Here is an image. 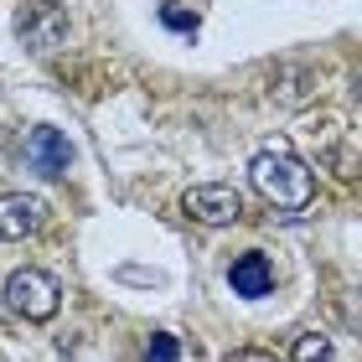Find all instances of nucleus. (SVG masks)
<instances>
[{
    "mask_svg": "<svg viewBox=\"0 0 362 362\" xmlns=\"http://www.w3.org/2000/svg\"><path fill=\"white\" fill-rule=\"evenodd\" d=\"M249 181L279 212H305L310 197H316V176H310V166L295 156L290 140H264L259 145L254 160H249Z\"/></svg>",
    "mask_w": 362,
    "mask_h": 362,
    "instance_id": "1",
    "label": "nucleus"
},
{
    "mask_svg": "<svg viewBox=\"0 0 362 362\" xmlns=\"http://www.w3.org/2000/svg\"><path fill=\"white\" fill-rule=\"evenodd\" d=\"M6 305L16 310L21 321H52L57 310H62V285H57V274H47V269H16L6 279Z\"/></svg>",
    "mask_w": 362,
    "mask_h": 362,
    "instance_id": "2",
    "label": "nucleus"
},
{
    "mask_svg": "<svg viewBox=\"0 0 362 362\" xmlns=\"http://www.w3.org/2000/svg\"><path fill=\"white\" fill-rule=\"evenodd\" d=\"M16 37L37 57L57 52V47L68 42V11H62L57 0H21V6H16Z\"/></svg>",
    "mask_w": 362,
    "mask_h": 362,
    "instance_id": "3",
    "label": "nucleus"
},
{
    "mask_svg": "<svg viewBox=\"0 0 362 362\" xmlns=\"http://www.w3.org/2000/svg\"><path fill=\"white\" fill-rule=\"evenodd\" d=\"M305 135H310V145H316V160L337 181H357L362 176V145L347 140V124L341 119H321V124H310Z\"/></svg>",
    "mask_w": 362,
    "mask_h": 362,
    "instance_id": "4",
    "label": "nucleus"
},
{
    "mask_svg": "<svg viewBox=\"0 0 362 362\" xmlns=\"http://www.w3.org/2000/svg\"><path fill=\"white\" fill-rule=\"evenodd\" d=\"M181 212H187L192 223H202V228H228V223L243 218V197H238V187H228V181H202V187H192L181 197Z\"/></svg>",
    "mask_w": 362,
    "mask_h": 362,
    "instance_id": "5",
    "label": "nucleus"
},
{
    "mask_svg": "<svg viewBox=\"0 0 362 362\" xmlns=\"http://www.w3.org/2000/svg\"><path fill=\"white\" fill-rule=\"evenodd\" d=\"M47 223V202L31 192H0V243H16Z\"/></svg>",
    "mask_w": 362,
    "mask_h": 362,
    "instance_id": "6",
    "label": "nucleus"
},
{
    "mask_svg": "<svg viewBox=\"0 0 362 362\" xmlns=\"http://www.w3.org/2000/svg\"><path fill=\"white\" fill-rule=\"evenodd\" d=\"M26 166L31 171H42V176H68V166H73V145H68V135L62 129H31L26 135Z\"/></svg>",
    "mask_w": 362,
    "mask_h": 362,
    "instance_id": "7",
    "label": "nucleus"
},
{
    "mask_svg": "<svg viewBox=\"0 0 362 362\" xmlns=\"http://www.w3.org/2000/svg\"><path fill=\"white\" fill-rule=\"evenodd\" d=\"M228 285H233V295H243V300H264L274 290V264L259 249H249V254H238L233 264H228Z\"/></svg>",
    "mask_w": 362,
    "mask_h": 362,
    "instance_id": "8",
    "label": "nucleus"
},
{
    "mask_svg": "<svg viewBox=\"0 0 362 362\" xmlns=\"http://www.w3.org/2000/svg\"><path fill=\"white\" fill-rule=\"evenodd\" d=\"M290 362H337V347H332V337H321V332H300L295 347H290Z\"/></svg>",
    "mask_w": 362,
    "mask_h": 362,
    "instance_id": "9",
    "label": "nucleus"
},
{
    "mask_svg": "<svg viewBox=\"0 0 362 362\" xmlns=\"http://www.w3.org/2000/svg\"><path fill=\"white\" fill-rule=\"evenodd\" d=\"M176 357H181V341L171 332H156L151 347H145V362H176Z\"/></svg>",
    "mask_w": 362,
    "mask_h": 362,
    "instance_id": "10",
    "label": "nucleus"
},
{
    "mask_svg": "<svg viewBox=\"0 0 362 362\" xmlns=\"http://www.w3.org/2000/svg\"><path fill=\"white\" fill-rule=\"evenodd\" d=\"M223 362H285V357H274V352H264V347H233Z\"/></svg>",
    "mask_w": 362,
    "mask_h": 362,
    "instance_id": "11",
    "label": "nucleus"
},
{
    "mask_svg": "<svg viewBox=\"0 0 362 362\" xmlns=\"http://www.w3.org/2000/svg\"><path fill=\"white\" fill-rule=\"evenodd\" d=\"M160 21H166L171 31H197V16H187V11H176V6H166V11H160Z\"/></svg>",
    "mask_w": 362,
    "mask_h": 362,
    "instance_id": "12",
    "label": "nucleus"
},
{
    "mask_svg": "<svg viewBox=\"0 0 362 362\" xmlns=\"http://www.w3.org/2000/svg\"><path fill=\"white\" fill-rule=\"evenodd\" d=\"M352 88H357V98H362V68H357V73H352Z\"/></svg>",
    "mask_w": 362,
    "mask_h": 362,
    "instance_id": "13",
    "label": "nucleus"
}]
</instances>
